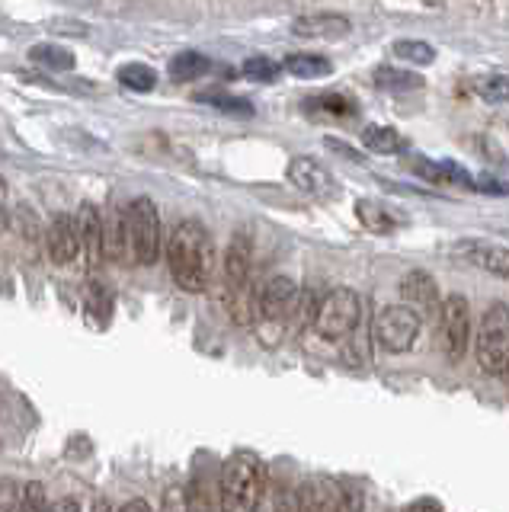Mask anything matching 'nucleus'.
Returning a JSON list of instances; mask_svg holds the SVG:
<instances>
[{"instance_id":"obj_1","label":"nucleus","mask_w":509,"mask_h":512,"mask_svg":"<svg viewBox=\"0 0 509 512\" xmlns=\"http://www.w3.org/2000/svg\"><path fill=\"white\" fill-rule=\"evenodd\" d=\"M167 260H170L173 282H177L183 292H205L212 279V266H215V244H212V234L205 231V224L193 218L180 221L170 234Z\"/></svg>"},{"instance_id":"obj_2","label":"nucleus","mask_w":509,"mask_h":512,"mask_svg":"<svg viewBox=\"0 0 509 512\" xmlns=\"http://www.w3.org/2000/svg\"><path fill=\"white\" fill-rule=\"evenodd\" d=\"M221 512H260L266 500V464L253 452H234L218 477Z\"/></svg>"},{"instance_id":"obj_3","label":"nucleus","mask_w":509,"mask_h":512,"mask_svg":"<svg viewBox=\"0 0 509 512\" xmlns=\"http://www.w3.org/2000/svg\"><path fill=\"white\" fill-rule=\"evenodd\" d=\"M477 362L487 375L509 372V308L506 304H490L477 327Z\"/></svg>"},{"instance_id":"obj_4","label":"nucleus","mask_w":509,"mask_h":512,"mask_svg":"<svg viewBox=\"0 0 509 512\" xmlns=\"http://www.w3.org/2000/svg\"><path fill=\"white\" fill-rule=\"evenodd\" d=\"M362 320V301L353 288H333L314 311V327L327 340H346Z\"/></svg>"},{"instance_id":"obj_5","label":"nucleus","mask_w":509,"mask_h":512,"mask_svg":"<svg viewBox=\"0 0 509 512\" xmlns=\"http://www.w3.org/2000/svg\"><path fill=\"white\" fill-rule=\"evenodd\" d=\"M129 250L138 266H154L161 256V215L151 199H135L129 208Z\"/></svg>"},{"instance_id":"obj_6","label":"nucleus","mask_w":509,"mask_h":512,"mask_svg":"<svg viewBox=\"0 0 509 512\" xmlns=\"http://www.w3.org/2000/svg\"><path fill=\"white\" fill-rule=\"evenodd\" d=\"M375 343L385 352H407L420 336V314L410 308V304H388L381 308L375 324H372Z\"/></svg>"},{"instance_id":"obj_7","label":"nucleus","mask_w":509,"mask_h":512,"mask_svg":"<svg viewBox=\"0 0 509 512\" xmlns=\"http://www.w3.org/2000/svg\"><path fill=\"white\" fill-rule=\"evenodd\" d=\"M471 340V308L465 295H449L442 301V314H439V343L442 352L452 362L465 356Z\"/></svg>"},{"instance_id":"obj_8","label":"nucleus","mask_w":509,"mask_h":512,"mask_svg":"<svg viewBox=\"0 0 509 512\" xmlns=\"http://www.w3.org/2000/svg\"><path fill=\"white\" fill-rule=\"evenodd\" d=\"M257 311L269 324H285V320H295L301 311V288L289 276H276L269 279L260 295H257Z\"/></svg>"},{"instance_id":"obj_9","label":"nucleus","mask_w":509,"mask_h":512,"mask_svg":"<svg viewBox=\"0 0 509 512\" xmlns=\"http://www.w3.org/2000/svg\"><path fill=\"white\" fill-rule=\"evenodd\" d=\"M311 512H362L365 493L353 480H317L305 490Z\"/></svg>"},{"instance_id":"obj_10","label":"nucleus","mask_w":509,"mask_h":512,"mask_svg":"<svg viewBox=\"0 0 509 512\" xmlns=\"http://www.w3.org/2000/svg\"><path fill=\"white\" fill-rule=\"evenodd\" d=\"M81 253H84V244H81V228H77V218L55 215L52 228H49V256H52V263L55 266H71Z\"/></svg>"},{"instance_id":"obj_11","label":"nucleus","mask_w":509,"mask_h":512,"mask_svg":"<svg viewBox=\"0 0 509 512\" xmlns=\"http://www.w3.org/2000/svg\"><path fill=\"white\" fill-rule=\"evenodd\" d=\"M289 180L295 189H301L305 196H314V199H330L333 192H337V183H333V176L317 164L311 157H295L289 164Z\"/></svg>"},{"instance_id":"obj_12","label":"nucleus","mask_w":509,"mask_h":512,"mask_svg":"<svg viewBox=\"0 0 509 512\" xmlns=\"http://www.w3.org/2000/svg\"><path fill=\"white\" fill-rule=\"evenodd\" d=\"M455 253L465 263L490 272V276L509 279V250L500 244H487V240H461V244L455 247Z\"/></svg>"},{"instance_id":"obj_13","label":"nucleus","mask_w":509,"mask_h":512,"mask_svg":"<svg viewBox=\"0 0 509 512\" xmlns=\"http://www.w3.org/2000/svg\"><path fill=\"white\" fill-rule=\"evenodd\" d=\"M77 228H81V244H84L87 266L97 269L100 260L106 256V221H103L100 208L93 202L81 205V212H77Z\"/></svg>"},{"instance_id":"obj_14","label":"nucleus","mask_w":509,"mask_h":512,"mask_svg":"<svg viewBox=\"0 0 509 512\" xmlns=\"http://www.w3.org/2000/svg\"><path fill=\"white\" fill-rule=\"evenodd\" d=\"M349 20L340 13H308V16H298L292 23V32L301 39H327V42H337L349 36Z\"/></svg>"},{"instance_id":"obj_15","label":"nucleus","mask_w":509,"mask_h":512,"mask_svg":"<svg viewBox=\"0 0 509 512\" xmlns=\"http://www.w3.org/2000/svg\"><path fill=\"white\" fill-rule=\"evenodd\" d=\"M250 263H253L250 237L247 234H234L231 247H228V256H225V288H228V298L241 292V288H247Z\"/></svg>"},{"instance_id":"obj_16","label":"nucleus","mask_w":509,"mask_h":512,"mask_svg":"<svg viewBox=\"0 0 509 512\" xmlns=\"http://www.w3.org/2000/svg\"><path fill=\"white\" fill-rule=\"evenodd\" d=\"M401 298H404V304H410L413 311H417V308L420 311L436 308V304H439V285L426 269H410L407 276L401 279Z\"/></svg>"},{"instance_id":"obj_17","label":"nucleus","mask_w":509,"mask_h":512,"mask_svg":"<svg viewBox=\"0 0 509 512\" xmlns=\"http://www.w3.org/2000/svg\"><path fill=\"white\" fill-rule=\"evenodd\" d=\"M362 144L375 154H401L407 151V141L388 125H365L362 128Z\"/></svg>"},{"instance_id":"obj_18","label":"nucleus","mask_w":509,"mask_h":512,"mask_svg":"<svg viewBox=\"0 0 509 512\" xmlns=\"http://www.w3.org/2000/svg\"><path fill=\"white\" fill-rule=\"evenodd\" d=\"M356 215H359V221H362V228H369V231H375V234H388V231L397 228V218H394L391 208H388V205H381V202H372V199H362V202L356 205Z\"/></svg>"},{"instance_id":"obj_19","label":"nucleus","mask_w":509,"mask_h":512,"mask_svg":"<svg viewBox=\"0 0 509 512\" xmlns=\"http://www.w3.org/2000/svg\"><path fill=\"white\" fill-rule=\"evenodd\" d=\"M125 244H129V212L119 208V212L106 221V256L109 260H122Z\"/></svg>"},{"instance_id":"obj_20","label":"nucleus","mask_w":509,"mask_h":512,"mask_svg":"<svg viewBox=\"0 0 509 512\" xmlns=\"http://www.w3.org/2000/svg\"><path fill=\"white\" fill-rule=\"evenodd\" d=\"M375 84L378 90H391V93H410L423 87V77H417L413 71H397V68H378L375 71Z\"/></svg>"},{"instance_id":"obj_21","label":"nucleus","mask_w":509,"mask_h":512,"mask_svg":"<svg viewBox=\"0 0 509 512\" xmlns=\"http://www.w3.org/2000/svg\"><path fill=\"white\" fill-rule=\"evenodd\" d=\"M285 71L295 74V77L314 80V77L333 74V64L324 55H289V58H285Z\"/></svg>"},{"instance_id":"obj_22","label":"nucleus","mask_w":509,"mask_h":512,"mask_svg":"<svg viewBox=\"0 0 509 512\" xmlns=\"http://www.w3.org/2000/svg\"><path fill=\"white\" fill-rule=\"evenodd\" d=\"M263 503L266 512H311L305 490H292V487H276Z\"/></svg>"},{"instance_id":"obj_23","label":"nucleus","mask_w":509,"mask_h":512,"mask_svg":"<svg viewBox=\"0 0 509 512\" xmlns=\"http://www.w3.org/2000/svg\"><path fill=\"white\" fill-rule=\"evenodd\" d=\"M212 71V61L199 55V52H183L170 61V77L173 80H196L202 74H209Z\"/></svg>"},{"instance_id":"obj_24","label":"nucleus","mask_w":509,"mask_h":512,"mask_svg":"<svg viewBox=\"0 0 509 512\" xmlns=\"http://www.w3.org/2000/svg\"><path fill=\"white\" fill-rule=\"evenodd\" d=\"M305 106L308 112H324V116H333V119H346L356 112V103L343 93H321V96H314V100H308Z\"/></svg>"},{"instance_id":"obj_25","label":"nucleus","mask_w":509,"mask_h":512,"mask_svg":"<svg viewBox=\"0 0 509 512\" xmlns=\"http://www.w3.org/2000/svg\"><path fill=\"white\" fill-rule=\"evenodd\" d=\"M29 58H33L36 64H45V68H52V71H71L74 68V55L65 52V48H58V45H33L29 48Z\"/></svg>"},{"instance_id":"obj_26","label":"nucleus","mask_w":509,"mask_h":512,"mask_svg":"<svg viewBox=\"0 0 509 512\" xmlns=\"http://www.w3.org/2000/svg\"><path fill=\"white\" fill-rule=\"evenodd\" d=\"M119 80H122V87L138 90V93H148L157 84V74L148 68V64H125V68L119 71Z\"/></svg>"},{"instance_id":"obj_27","label":"nucleus","mask_w":509,"mask_h":512,"mask_svg":"<svg viewBox=\"0 0 509 512\" xmlns=\"http://www.w3.org/2000/svg\"><path fill=\"white\" fill-rule=\"evenodd\" d=\"M199 103H209L221 112H228V116H253V106L241 96H228V93H199L196 96Z\"/></svg>"},{"instance_id":"obj_28","label":"nucleus","mask_w":509,"mask_h":512,"mask_svg":"<svg viewBox=\"0 0 509 512\" xmlns=\"http://www.w3.org/2000/svg\"><path fill=\"white\" fill-rule=\"evenodd\" d=\"M394 55L404 58L407 64H433V58H436L433 45H426L420 39H401V42H394Z\"/></svg>"},{"instance_id":"obj_29","label":"nucleus","mask_w":509,"mask_h":512,"mask_svg":"<svg viewBox=\"0 0 509 512\" xmlns=\"http://www.w3.org/2000/svg\"><path fill=\"white\" fill-rule=\"evenodd\" d=\"M186 496H189V512H221V496H215L205 480H193Z\"/></svg>"},{"instance_id":"obj_30","label":"nucleus","mask_w":509,"mask_h":512,"mask_svg":"<svg viewBox=\"0 0 509 512\" xmlns=\"http://www.w3.org/2000/svg\"><path fill=\"white\" fill-rule=\"evenodd\" d=\"M244 74H247L250 80H260V84H273V80L282 74V64H276L273 58L257 55V58H247V61H244Z\"/></svg>"},{"instance_id":"obj_31","label":"nucleus","mask_w":509,"mask_h":512,"mask_svg":"<svg viewBox=\"0 0 509 512\" xmlns=\"http://www.w3.org/2000/svg\"><path fill=\"white\" fill-rule=\"evenodd\" d=\"M23 500V487L17 477H0V512H17Z\"/></svg>"},{"instance_id":"obj_32","label":"nucleus","mask_w":509,"mask_h":512,"mask_svg":"<svg viewBox=\"0 0 509 512\" xmlns=\"http://www.w3.org/2000/svg\"><path fill=\"white\" fill-rule=\"evenodd\" d=\"M49 509V500H45V487L39 480L23 487V500H20V509L17 512H45Z\"/></svg>"},{"instance_id":"obj_33","label":"nucleus","mask_w":509,"mask_h":512,"mask_svg":"<svg viewBox=\"0 0 509 512\" xmlns=\"http://www.w3.org/2000/svg\"><path fill=\"white\" fill-rule=\"evenodd\" d=\"M481 93H484V100H490V103H503L509 96V80L506 77H490L481 84Z\"/></svg>"},{"instance_id":"obj_34","label":"nucleus","mask_w":509,"mask_h":512,"mask_svg":"<svg viewBox=\"0 0 509 512\" xmlns=\"http://www.w3.org/2000/svg\"><path fill=\"white\" fill-rule=\"evenodd\" d=\"M109 292L103 285H90V314H97L100 320H106L109 317Z\"/></svg>"},{"instance_id":"obj_35","label":"nucleus","mask_w":509,"mask_h":512,"mask_svg":"<svg viewBox=\"0 0 509 512\" xmlns=\"http://www.w3.org/2000/svg\"><path fill=\"white\" fill-rule=\"evenodd\" d=\"M164 512H189V496L183 487H170L164 496Z\"/></svg>"},{"instance_id":"obj_36","label":"nucleus","mask_w":509,"mask_h":512,"mask_svg":"<svg viewBox=\"0 0 509 512\" xmlns=\"http://www.w3.org/2000/svg\"><path fill=\"white\" fill-rule=\"evenodd\" d=\"M474 189L493 192V196H509V183H503V180H490V176H484V180H474Z\"/></svg>"},{"instance_id":"obj_37","label":"nucleus","mask_w":509,"mask_h":512,"mask_svg":"<svg viewBox=\"0 0 509 512\" xmlns=\"http://www.w3.org/2000/svg\"><path fill=\"white\" fill-rule=\"evenodd\" d=\"M49 512H81V503L71 500V496H61V500H55V503H52V509H49Z\"/></svg>"},{"instance_id":"obj_38","label":"nucleus","mask_w":509,"mask_h":512,"mask_svg":"<svg viewBox=\"0 0 509 512\" xmlns=\"http://www.w3.org/2000/svg\"><path fill=\"white\" fill-rule=\"evenodd\" d=\"M52 29H68L65 36H87V26L84 23H61V20H55Z\"/></svg>"},{"instance_id":"obj_39","label":"nucleus","mask_w":509,"mask_h":512,"mask_svg":"<svg viewBox=\"0 0 509 512\" xmlns=\"http://www.w3.org/2000/svg\"><path fill=\"white\" fill-rule=\"evenodd\" d=\"M327 148H330V151H340L343 157H349V160H353V164H359V154H356L353 148H346L343 141H333V138H327Z\"/></svg>"},{"instance_id":"obj_40","label":"nucleus","mask_w":509,"mask_h":512,"mask_svg":"<svg viewBox=\"0 0 509 512\" xmlns=\"http://www.w3.org/2000/svg\"><path fill=\"white\" fill-rule=\"evenodd\" d=\"M119 512H154V509H151L148 500H141V496H138V500H129L125 506H119Z\"/></svg>"},{"instance_id":"obj_41","label":"nucleus","mask_w":509,"mask_h":512,"mask_svg":"<svg viewBox=\"0 0 509 512\" xmlns=\"http://www.w3.org/2000/svg\"><path fill=\"white\" fill-rule=\"evenodd\" d=\"M90 512H113V506H109V500H97Z\"/></svg>"},{"instance_id":"obj_42","label":"nucleus","mask_w":509,"mask_h":512,"mask_svg":"<svg viewBox=\"0 0 509 512\" xmlns=\"http://www.w3.org/2000/svg\"><path fill=\"white\" fill-rule=\"evenodd\" d=\"M410 512H439V509L433 503H420V506H413Z\"/></svg>"},{"instance_id":"obj_43","label":"nucleus","mask_w":509,"mask_h":512,"mask_svg":"<svg viewBox=\"0 0 509 512\" xmlns=\"http://www.w3.org/2000/svg\"><path fill=\"white\" fill-rule=\"evenodd\" d=\"M4 202H7V180L0 176V205H4Z\"/></svg>"},{"instance_id":"obj_44","label":"nucleus","mask_w":509,"mask_h":512,"mask_svg":"<svg viewBox=\"0 0 509 512\" xmlns=\"http://www.w3.org/2000/svg\"><path fill=\"white\" fill-rule=\"evenodd\" d=\"M7 228V218H4V212H0V231H4Z\"/></svg>"}]
</instances>
